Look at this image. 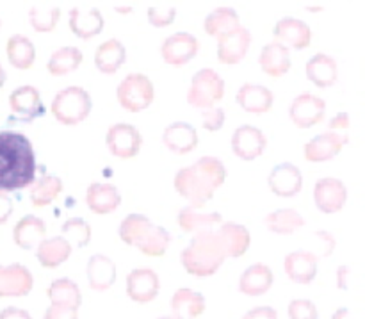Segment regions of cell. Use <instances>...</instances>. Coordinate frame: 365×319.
<instances>
[{
  "label": "cell",
  "instance_id": "e575fe53",
  "mask_svg": "<svg viewBox=\"0 0 365 319\" xmlns=\"http://www.w3.org/2000/svg\"><path fill=\"white\" fill-rule=\"evenodd\" d=\"M155 227L152 223L150 218H146L145 214H128L123 221L120 223V228H118V236H120L121 241L128 246H135L138 248L139 243L150 234V231Z\"/></svg>",
  "mask_w": 365,
  "mask_h": 319
},
{
  "label": "cell",
  "instance_id": "6f0895ef",
  "mask_svg": "<svg viewBox=\"0 0 365 319\" xmlns=\"http://www.w3.org/2000/svg\"><path fill=\"white\" fill-rule=\"evenodd\" d=\"M118 13H130L132 7H116Z\"/></svg>",
  "mask_w": 365,
  "mask_h": 319
},
{
  "label": "cell",
  "instance_id": "ac0fdd59",
  "mask_svg": "<svg viewBox=\"0 0 365 319\" xmlns=\"http://www.w3.org/2000/svg\"><path fill=\"white\" fill-rule=\"evenodd\" d=\"M317 260L319 257L309 250H296L291 252L284 260L287 277L299 285H309L317 275Z\"/></svg>",
  "mask_w": 365,
  "mask_h": 319
},
{
  "label": "cell",
  "instance_id": "7c38bea8",
  "mask_svg": "<svg viewBox=\"0 0 365 319\" xmlns=\"http://www.w3.org/2000/svg\"><path fill=\"white\" fill-rule=\"evenodd\" d=\"M252 43V34L242 25L217 36V59L221 64H237L245 59Z\"/></svg>",
  "mask_w": 365,
  "mask_h": 319
},
{
  "label": "cell",
  "instance_id": "60d3db41",
  "mask_svg": "<svg viewBox=\"0 0 365 319\" xmlns=\"http://www.w3.org/2000/svg\"><path fill=\"white\" fill-rule=\"evenodd\" d=\"M171 243V234L163 227H153L150 234L138 245L139 252L148 257H163L168 252Z\"/></svg>",
  "mask_w": 365,
  "mask_h": 319
},
{
  "label": "cell",
  "instance_id": "1f68e13d",
  "mask_svg": "<svg viewBox=\"0 0 365 319\" xmlns=\"http://www.w3.org/2000/svg\"><path fill=\"white\" fill-rule=\"evenodd\" d=\"M127 61V50L118 39H109L102 43L95 52V64L102 74L113 75L120 70Z\"/></svg>",
  "mask_w": 365,
  "mask_h": 319
},
{
  "label": "cell",
  "instance_id": "816d5d0a",
  "mask_svg": "<svg viewBox=\"0 0 365 319\" xmlns=\"http://www.w3.org/2000/svg\"><path fill=\"white\" fill-rule=\"evenodd\" d=\"M242 319H278V313L273 307H255V309L248 310Z\"/></svg>",
  "mask_w": 365,
  "mask_h": 319
},
{
  "label": "cell",
  "instance_id": "db71d44e",
  "mask_svg": "<svg viewBox=\"0 0 365 319\" xmlns=\"http://www.w3.org/2000/svg\"><path fill=\"white\" fill-rule=\"evenodd\" d=\"M0 319H32L31 314L18 307H6L0 310Z\"/></svg>",
  "mask_w": 365,
  "mask_h": 319
},
{
  "label": "cell",
  "instance_id": "30bf717a",
  "mask_svg": "<svg viewBox=\"0 0 365 319\" xmlns=\"http://www.w3.org/2000/svg\"><path fill=\"white\" fill-rule=\"evenodd\" d=\"M348 200V189L341 178L324 177L316 182L314 202L323 214H335L344 209Z\"/></svg>",
  "mask_w": 365,
  "mask_h": 319
},
{
  "label": "cell",
  "instance_id": "f1b7e54d",
  "mask_svg": "<svg viewBox=\"0 0 365 319\" xmlns=\"http://www.w3.org/2000/svg\"><path fill=\"white\" fill-rule=\"evenodd\" d=\"M260 68L269 77H282L291 70V56H289V49L282 43L274 41L269 43L262 49L259 57Z\"/></svg>",
  "mask_w": 365,
  "mask_h": 319
},
{
  "label": "cell",
  "instance_id": "f35d334b",
  "mask_svg": "<svg viewBox=\"0 0 365 319\" xmlns=\"http://www.w3.org/2000/svg\"><path fill=\"white\" fill-rule=\"evenodd\" d=\"M82 59H84V56H82L77 46H63V49L52 54V57L46 63V70L53 77H63V75L77 70L81 66Z\"/></svg>",
  "mask_w": 365,
  "mask_h": 319
},
{
  "label": "cell",
  "instance_id": "d590c367",
  "mask_svg": "<svg viewBox=\"0 0 365 319\" xmlns=\"http://www.w3.org/2000/svg\"><path fill=\"white\" fill-rule=\"evenodd\" d=\"M264 223H266L267 231L280 236H291L305 227V220H303L302 214L294 209H287V207L267 214Z\"/></svg>",
  "mask_w": 365,
  "mask_h": 319
},
{
  "label": "cell",
  "instance_id": "5bb4252c",
  "mask_svg": "<svg viewBox=\"0 0 365 319\" xmlns=\"http://www.w3.org/2000/svg\"><path fill=\"white\" fill-rule=\"evenodd\" d=\"M34 277L20 263L0 266V298H21L32 291Z\"/></svg>",
  "mask_w": 365,
  "mask_h": 319
},
{
  "label": "cell",
  "instance_id": "603a6c76",
  "mask_svg": "<svg viewBox=\"0 0 365 319\" xmlns=\"http://www.w3.org/2000/svg\"><path fill=\"white\" fill-rule=\"evenodd\" d=\"M86 273H88L89 288H91L93 291L100 293L113 288L118 277L114 260L109 259L107 255H102V253H96V255L89 257Z\"/></svg>",
  "mask_w": 365,
  "mask_h": 319
},
{
  "label": "cell",
  "instance_id": "e0dca14e",
  "mask_svg": "<svg viewBox=\"0 0 365 319\" xmlns=\"http://www.w3.org/2000/svg\"><path fill=\"white\" fill-rule=\"evenodd\" d=\"M269 189L282 198H292L298 195L303 188V175L298 166L292 163H282L271 170L267 177Z\"/></svg>",
  "mask_w": 365,
  "mask_h": 319
},
{
  "label": "cell",
  "instance_id": "d6a6232c",
  "mask_svg": "<svg viewBox=\"0 0 365 319\" xmlns=\"http://www.w3.org/2000/svg\"><path fill=\"white\" fill-rule=\"evenodd\" d=\"M6 54L9 63L16 70H29L36 61V49L31 39L24 34H14L7 39Z\"/></svg>",
  "mask_w": 365,
  "mask_h": 319
},
{
  "label": "cell",
  "instance_id": "3957f363",
  "mask_svg": "<svg viewBox=\"0 0 365 319\" xmlns=\"http://www.w3.org/2000/svg\"><path fill=\"white\" fill-rule=\"evenodd\" d=\"M227 259L223 245L214 231H202L192 236L187 248L182 252V264L192 277H212Z\"/></svg>",
  "mask_w": 365,
  "mask_h": 319
},
{
  "label": "cell",
  "instance_id": "680465c9",
  "mask_svg": "<svg viewBox=\"0 0 365 319\" xmlns=\"http://www.w3.org/2000/svg\"><path fill=\"white\" fill-rule=\"evenodd\" d=\"M159 319H184V318H180V316H163V318H159Z\"/></svg>",
  "mask_w": 365,
  "mask_h": 319
},
{
  "label": "cell",
  "instance_id": "f546056e",
  "mask_svg": "<svg viewBox=\"0 0 365 319\" xmlns=\"http://www.w3.org/2000/svg\"><path fill=\"white\" fill-rule=\"evenodd\" d=\"M223 223L220 213H200V209H192L191 206L178 211L177 225L187 234H196L202 231H214Z\"/></svg>",
  "mask_w": 365,
  "mask_h": 319
},
{
  "label": "cell",
  "instance_id": "7bdbcfd3",
  "mask_svg": "<svg viewBox=\"0 0 365 319\" xmlns=\"http://www.w3.org/2000/svg\"><path fill=\"white\" fill-rule=\"evenodd\" d=\"M61 9L59 7H48V9H41V7H32L31 14V25L34 31L38 32H50L56 29L57 21H59Z\"/></svg>",
  "mask_w": 365,
  "mask_h": 319
},
{
  "label": "cell",
  "instance_id": "83f0119b",
  "mask_svg": "<svg viewBox=\"0 0 365 319\" xmlns=\"http://www.w3.org/2000/svg\"><path fill=\"white\" fill-rule=\"evenodd\" d=\"M307 79L317 88H330L339 79V66L334 57L327 54H316L307 63Z\"/></svg>",
  "mask_w": 365,
  "mask_h": 319
},
{
  "label": "cell",
  "instance_id": "11a10c76",
  "mask_svg": "<svg viewBox=\"0 0 365 319\" xmlns=\"http://www.w3.org/2000/svg\"><path fill=\"white\" fill-rule=\"evenodd\" d=\"M348 318H349V310L348 309L335 310L334 316H331V319H348Z\"/></svg>",
  "mask_w": 365,
  "mask_h": 319
},
{
  "label": "cell",
  "instance_id": "f907efd6",
  "mask_svg": "<svg viewBox=\"0 0 365 319\" xmlns=\"http://www.w3.org/2000/svg\"><path fill=\"white\" fill-rule=\"evenodd\" d=\"M13 198L9 196V193L0 191V225L9 220L11 214H13Z\"/></svg>",
  "mask_w": 365,
  "mask_h": 319
},
{
  "label": "cell",
  "instance_id": "f6af8a7d",
  "mask_svg": "<svg viewBox=\"0 0 365 319\" xmlns=\"http://www.w3.org/2000/svg\"><path fill=\"white\" fill-rule=\"evenodd\" d=\"M203 128L209 132H217L225 125V111L221 107H207L202 113Z\"/></svg>",
  "mask_w": 365,
  "mask_h": 319
},
{
  "label": "cell",
  "instance_id": "ba28073f",
  "mask_svg": "<svg viewBox=\"0 0 365 319\" xmlns=\"http://www.w3.org/2000/svg\"><path fill=\"white\" fill-rule=\"evenodd\" d=\"M9 109L13 113V120L31 123L45 113L41 93L34 86H20L9 95Z\"/></svg>",
  "mask_w": 365,
  "mask_h": 319
},
{
  "label": "cell",
  "instance_id": "7402d4cb",
  "mask_svg": "<svg viewBox=\"0 0 365 319\" xmlns=\"http://www.w3.org/2000/svg\"><path fill=\"white\" fill-rule=\"evenodd\" d=\"M239 106L250 114H266L273 107L274 96L269 88L262 84H242L235 95Z\"/></svg>",
  "mask_w": 365,
  "mask_h": 319
},
{
  "label": "cell",
  "instance_id": "bcb514c9",
  "mask_svg": "<svg viewBox=\"0 0 365 319\" xmlns=\"http://www.w3.org/2000/svg\"><path fill=\"white\" fill-rule=\"evenodd\" d=\"M175 14H177V9H175V7H170L168 11L157 9V7H150L148 21L153 25V27H166V25L173 24Z\"/></svg>",
  "mask_w": 365,
  "mask_h": 319
},
{
  "label": "cell",
  "instance_id": "f5cc1de1",
  "mask_svg": "<svg viewBox=\"0 0 365 319\" xmlns=\"http://www.w3.org/2000/svg\"><path fill=\"white\" fill-rule=\"evenodd\" d=\"M337 285L342 291H348L349 285H351V268L349 266H341L337 270Z\"/></svg>",
  "mask_w": 365,
  "mask_h": 319
},
{
  "label": "cell",
  "instance_id": "7dc6e473",
  "mask_svg": "<svg viewBox=\"0 0 365 319\" xmlns=\"http://www.w3.org/2000/svg\"><path fill=\"white\" fill-rule=\"evenodd\" d=\"M314 238L317 239V241L321 243L319 245V252L316 253L317 257H330L331 253H334V250H335V238L334 236L330 234V232H327V231H317V232H314Z\"/></svg>",
  "mask_w": 365,
  "mask_h": 319
},
{
  "label": "cell",
  "instance_id": "cb8c5ba5",
  "mask_svg": "<svg viewBox=\"0 0 365 319\" xmlns=\"http://www.w3.org/2000/svg\"><path fill=\"white\" fill-rule=\"evenodd\" d=\"M86 203H88L91 213L103 216V214L114 213L120 207L121 195L116 186L95 182L86 191Z\"/></svg>",
  "mask_w": 365,
  "mask_h": 319
},
{
  "label": "cell",
  "instance_id": "74e56055",
  "mask_svg": "<svg viewBox=\"0 0 365 319\" xmlns=\"http://www.w3.org/2000/svg\"><path fill=\"white\" fill-rule=\"evenodd\" d=\"M63 193V181L57 175H43L38 182L34 181L31 188V203L32 207H41L50 206L59 198Z\"/></svg>",
  "mask_w": 365,
  "mask_h": 319
},
{
  "label": "cell",
  "instance_id": "6da1fadb",
  "mask_svg": "<svg viewBox=\"0 0 365 319\" xmlns=\"http://www.w3.org/2000/svg\"><path fill=\"white\" fill-rule=\"evenodd\" d=\"M34 181L36 152L31 139L16 131H0V191H20Z\"/></svg>",
  "mask_w": 365,
  "mask_h": 319
},
{
  "label": "cell",
  "instance_id": "4fadbf2b",
  "mask_svg": "<svg viewBox=\"0 0 365 319\" xmlns=\"http://www.w3.org/2000/svg\"><path fill=\"white\" fill-rule=\"evenodd\" d=\"M349 143V136H342L339 132L328 131L323 134L310 139L303 148L305 159L309 163H327V161L335 159Z\"/></svg>",
  "mask_w": 365,
  "mask_h": 319
},
{
  "label": "cell",
  "instance_id": "681fc988",
  "mask_svg": "<svg viewBox=\"0 0 365 319\" xmlns=\"http://www.w3.org/2000/svg\"><path fill=\"white\" fill-rule=\"evenodd\" d=\"M328 131L339 132L342 136H349V114L348 113H339L337 116H334L328 123Z\"/></svg>",
  "mask_w": 365,
  "mask_h": 319
},
{
  "label": "cell",
  "instance_id": "b9f144b4",
  "mask_svg": "<svg viewBox=\"0 0 365 319\" xmlns=\"http://www.w3.org/2000/svg\"><path fill=\"white\" fill-rule=\"evenodd\" d=\"M61 232L71 243V246L75 243L78 248H84L91 241V227L82 218H70V220H66L63 223V227H61Z\"/></svg>",
  "mask_w": 365,
  "mask_h": 319
},
{
  "label": "cell",
  "instance_id": "c3c4849f",
  "mask_svg": "<svg viewBox=\"0 0 365 319\" xmlns=\"http://www.w3.org/2000/svg\"><path fill=\"white\" fill-rule=\"evenodd\" d=\"M77 310L78 309H71V307L56 305V303H52V305L46 309L43 319H78Z\"/></svg>",
  "mask_w": 365,
  "mask_h": 319
},
{
  "label": "cell",
  "instance_id": "9f6ffc18",
  "mask_svg": "<svg viewBox=\"0 0 365 319\" xmlns=\"http://www.w3.org/2000/svg\"><path fill=\"white\" fill-rule=\"evenodd\" d=\"M6 79H7V75H6V71H4L2 64H0V89H2L4 84H6Z\"/></svg>",
  "mask_w": 365,
  "mask_h": 319
},
{
  "label": "cell",
  "instance_id": "2e32d148",
  "mask_svg": "<svg viewBox=\"0 0 365 319\" xmlns=\"http://www.w3.org/2000/svg\"><path fill=\"white\" fill-rule=\"evenodd\" d=\"M198 49L200 43L195 36L189 34V32H177V34L164 39L160 54L168 64L182 66V64H187L198 54Z\"/></svg>",
  "mask_w": 365,
  "mask_h": 319
},
{
  "label": "cell",
  "instance_id": "9a60e30c",
  "mask_svg": "<svg viewBox=\"0 0 365 319\" xmlns=\"http://www.w3.org/2000/svg\"><path fill=\"white\" fill-rule=\"evenodd\" d=\"M160 291V278L150 268H141L128 273L127 295L135 303H150Z\"/></svg>",
  "mask_w": 365,
  "mask_h": 319
},
{
  "label": "cell",
  "instance_id": "484cf974",
  "mask_svg": "<svg viewBox=\"0 0 365 319\" xmlns=\"http://www.w3.org/2000/svg\"><path fill=\"white\" fill-rule=\"evenodd\" d=\"M274 275L269 266L257 263L250 266L239 278V291L246 296H262L271 289Z\"/></svg>",
  "mask_w": 365,
  "mask_h": 319
},
{
  "label": "cell",
  "instance_id": "91938a15",
  "mask_svg": "<svg viewBox=\"0 0 365 319\" xmlns=\"http://www.w3.org/2000/svg\"><path fill=\"white\" fill-rule=\"evenodd\" d=\"M309 11H314V13H317V11H323V7H309Z\"/></svg>",
  "mask_w": 365,
  "mask_h": 319
},
{
  "label": "cell",
  "instance_id": "4316f807",
  "mask_svg": "<svg viewBox=\"0 0 365 319\" xmlns=\"http://www.w3.org/2000/svg\"><path fill=\"white\" fill-rule=\"evenodd\" d=\"M46 238V225L38 216H24L13 228V239L18 248L34 250Z\"/></svg>",
  "mask_w": 365,
  "mask_h": 319
},
{
  "label": "cell",
  "instance_id": "8d00e7d4",
  "mask_svg": "<svg viewBox=\"0 0 365 319\" xmlns=\"http://www.w3.org/2000/svg\"><path fill=\"white\" fill-rule=\"evenodd\" d=\"M46 296L56 305L71 307V309H78L82 305V293L81 288L75 284L70 278H57L46 289Z\"/></svg>",
  "mask_w": 365,
  "mask_h": 319
},
{
  "label": "cell",
  "instance_id": "ab89813d",
  "mask_svg": "<svg viewBox=\"0 0 365 319\" xmlns=\"http://www.w3.org/2000/svg\"><path fill=\"white\" fill-rule=\"evenodd\" d=\"M239 25H241L239 14L235 13L232 7H217V9H214L212 13L205 18L203 29H205V32L209 36L217 38V36L225 34V32L239 27Z\"/></svg>",
  "mask_w": 365,
  "mask_h": 319
},
{
  "label": "cell",
  "instance_id": "277c9868",
  "mask_svg": "<svg viewBox=\"0 0 365 319\" xmlns=\"http://www.w3.org/2000/svg\"><path fill=\"white\" fill-rule=\"evenodd\" d=\"M52 114L59 123L63 125H78L89 116L93 109V102L89 93L78 86L64 88L53 96Z\"/></svg>",
  "mask_w": 365,
  "mask_h": 319
},
{
  "label": "cell",
  "instance_id": "44dd1931",
  "mask_svg": "<svg viewBox=\"0 0 365 319\" xmlns=\"http://www.w3.org/2000/svg\"><path fill=\"white\" fill-rule=\"evenodd\" d=\"M274 38L278 43L284 46H291V49L303 50L310 45L312 39V32L305 21L298 20V18H282L277 25H274Z\"/></svg>",
  "mask_w": 365,
  "mask_h": 319
},
{
  "label": "cell",
  "instance_id": "9c48e42d",
  "mask_svg": "<svg viewBox=\"0 0 365 319\" xmlns=\"http://www.w3.org/2000/svg\"><path fill=\"white\" fill-rule=\"evenodd\" d=\"M327 114V103L312 93H302L292 100L289 107V118L298 128H310L321 123Z\"/></svg>",
  "mask_w": 365,
  "mask_h": 319
},
{
  "label": "cell",
  "instance_id": "d4e9b609",
  "mask_svg": "<svg viewBox=\"0 0 365 319\" xmlns=\"http://www.w3.org/2000/svg\"><path fill=\"white\" fill-rule=\"evenodd\" d=\"M71 250H73V246L64 236H56V238L50 239L45 238L39 243L38 248H36V257L43 268L53 270V268H59L61 264L70 259Z\"/></svg>",
  "mask_w": 365,
  "mask_h": 319
},
{
  "label": "cell",
  "instance_id": "4dcf8cb0",
  "mask_svg": "<svg viewBox=\"0 0 365 319\" xmlns=\"http://www.w3.org/2000/svg\"><path fill=\"white\" fill-rule=\"evenodd\" d=\"M205 309L207 303L203 295L198 291H192V289H177L173 298H171V310H173L175 316H180L184 319H196L205 313Z\"/></svg>",
  "mask_w": 365,
  "mask_h": 319
},
{
  "label": "cell",
  "instance_id": "8fae6325",
  "mask_svg": "<svg viewBox=\"0 0 365 319\" xmlns=\"http://www.w3.org/2000/svg\"><path fill=\"white\" fill-rule=\"evenodd\" d=\"M266 146V134L253 125H241L232 134V152L241 161H255L262 156Z\"/></svg>",
  "mask_w": 365,
  "mask_h": 319
},
{
  "label": "cell",
  "instance_id": "ee69618b",
  "mask_svg": "<svg viewBox=\"0 0 365 319\" xmlns=\"http://www.w3.org/2000/svg\"><path fill=\"white\" fill-rule=\"evenodd\" d=\"M289 319H319L317 307L310 300H292L287 309Z\"/></svg>",
  "mask_w": 365,
  "mask_h": 319
},
{
  "label": "cell",
  "instance_id": "7a4b0ae2",
  "mask_svg": "<svg viewBox=\"0 0 365 319\" xmlns=\"http://www.w3.org/2000/svg\"><path fill=\"white\" fill-rule=\"evenodd\" d=\"M225 181L227 168L223 161L212 156H203L191 166L177 171L173 186L175 191L184 196L192 209H203Z\"/></svg>",
  "mask_w": 365,
  "mask_h": 319
},
{
  "label": "cell",
  "instance_id": "ffe728a7",
  "mask_svg": "<svg viewBox=\"0 0 365 319\" xmlns=\"http://www.w3.org/2000/svg\"><path fill=\"white\" fill-rule=\"evenodd\" d=\"M216 234L223 245L227 257L237 259L248 252L252 245V234L245 225L234 223V221H225L216 228Z\"/></svg>",
  "mask_w": 365,
  "mask_h": 319
},
{
  "label": "cell",
  "instance_id": "52a82bcc",
  "mask_svg": "<svg viewBox=\"0 0 365 319\" xmlns=\"http://www.w3.org/2000/svg\"><path fill=\"white\" fill-rule=\"evenodd\" d=\"M106 145L118 159H134L143 146V136L134 125L114 123L106 134Z\"/></svg>",
  "mask_w": 365,
  "mask_h": 319
},
{
  "label": "cell",
  "instance_id": "836d02e7",
  "mask_svg": "<svg viewBox=\"0 0 365 319\" xmlns=\"http://www.w3.org/2000/svg\"><path fill=\"white\" fill-rule=\"evenodd\" d=\"M70 29L78 38L89 39L102 32L103 16L98 9H89L88 13H82L78 7H73L70 11Z\"/></svg>",
  "mask_w": 365,
  "mask_h": 319
},
{
  "label": "cell",
  "instance_id": "d6986e66",
  "mask_svg": "<svg viewBox=\"0 0 365 319\" xmlns=\"http://www.w3.org/2000/svg\"><path fill=\"white\" fill-rule=\"evenodd\" d=\"M163 143L177 156H187L198 146V132L185 121H175L164 128Z\"/></svg>",
  "mask_w": 365,
  "mask_h": 319
},
{
  "label": "cell",
  "instance_id": "8992f818",
  "mask_svg": "<svg viewBox=\"0 0 365 319\" xmlns=\"http://www.w3.org/2000/svg\"><path fill=\"white\" fill-rule=\"evenodd\" d=\"M225 96V81L212 68H203L192 77L187 91V103L196 109L216 106Z\"/></svg>",
  "mask_w": 365,
  "mask_h": 319
},
{
  "label": "cell",
  "instance_id": "5b68a950",
  "mask_svg": "<svg viewBox=\"0 0 365 319\" xmlns=\"http://www.w3.org/2000/svg\"><path fill=\"white\" fill-rule=\"evenodd\" d=\"M118 103L128 113H141L152 106L155 88L145 74H130L118 86Z\"/></svg>",
  "mask_w": 365,
  "mask_h": 319
}]
</instances>
